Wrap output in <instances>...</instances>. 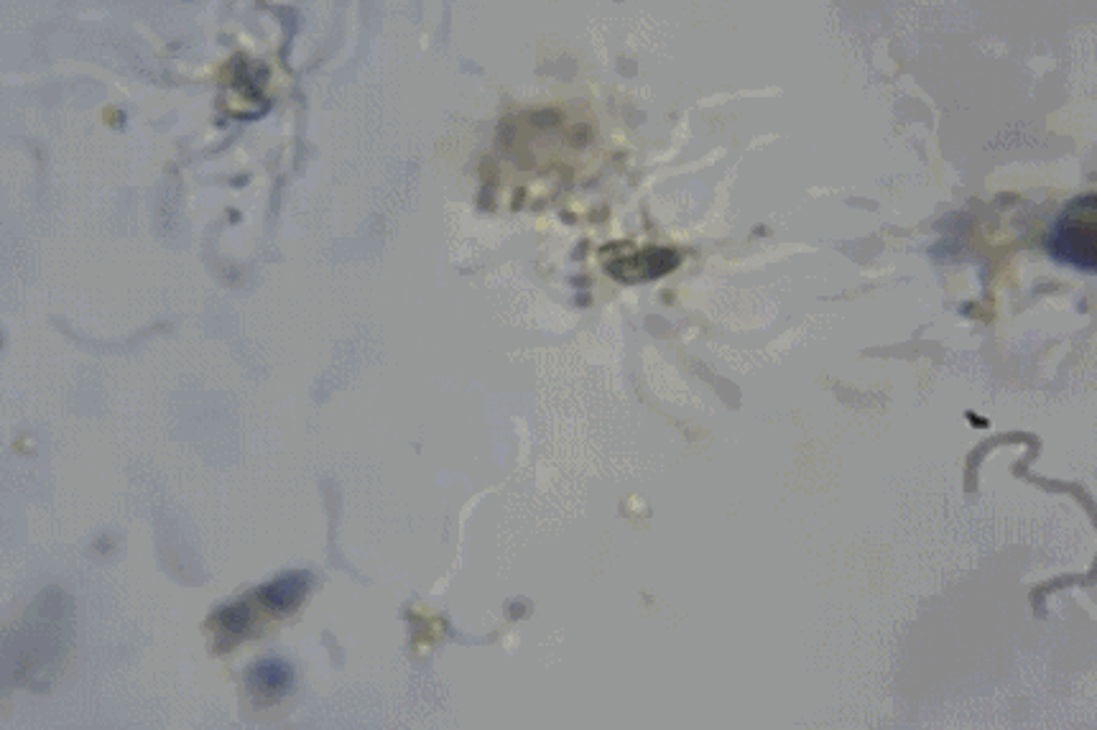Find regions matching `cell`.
<instances>
[{
    "instance_id": "5",
    "label": "cell",
    "mask_w": 1097,
    "mask_h": 730,
    "mask_svg": "<svg viewBox=\"0 0 1097 730\" xmlns=\"http://www.w3.org/2000/svg\"><path fill=\"white\" fill-rule=\"evenodd\" d=\"M217 618H220V626L225 628L228 634H245L253 623V613L245 603H233L228 605V608H222Z\"/></svg>"
},
{
    "instance_id": "4",
    "label": "cell",
    "mask_w": 1097,
    "mask_h": 730,
    "mask_svg": "<svg viewBox=\"0 0 1097 730\" xmlns=\"http://www.w3.org/2000/svg\"><path fill=\"white\" fill-rule=\"evenodd\" d=\"M291 685V667L281 659H266L251 669V687L261 695H284Z\"/></svg>"
},
{
    "instance_id": "1",
    "label": "cell",
    "mask_w": 1097,
    "mask_h": 730,
    "mask_svg": "<svg viewBox=\"0 0 1097 730\" xmlns=\"http://www.w3.org/2000/svg\"><path fill=\"white\" fill-rule=\"evenodd\" d=\"M1049 253L1075 269L1095 271L1097 263V197L1085 194L1069 202L1049 233Z\"/></svg>"
},
{
    "instance_id": "2",
    "label": "cell",
    "mask_w": 1097,
    "mask_h": 730,
    "mask_svg": "<svg viewBox=\"0 0 1097 730\" xmlns=\"http://www.w3.org/2000/svg\"><path fill=\"white\" fill-rule=\"evenodd\" d=\"M677 263L679 256L669 248H643L633 256L615 258V261L605 263V269L623 284H638V281L659 279V276L669 274V271L677 269Z\"/></svg>"
},
{
    "instance_id": "3",
    "label": "cell",
    "mask_w": 1097,
    "mask_h": 730,
    "mask_svg": "<svg viewBox=\"0 0 1097 730\" xmlns=\"http://www.w3.org/2000/svg\"><path fill=\"white\" fill-rule=\"evenodd\" d=\"M304 593H307V582H304V577L286 575V577H279V580H273L271 585H266V588L261 590V600L271 608V611L286 613L299 605V600L304 598Z\"/></svg>"
}]
</instances>
